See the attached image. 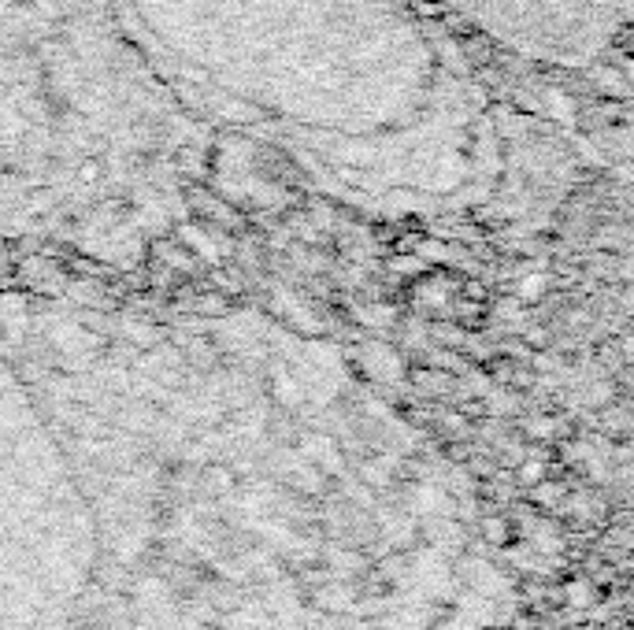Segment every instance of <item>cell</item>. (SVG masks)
<instances>
[{"label": "cell", "instance_id": "6da1fadb", "mask_svg": "<svg viewBox=\"0 0 634 630\" xmlns=\"http://www.w3.org/2000/svg\"><path fill=\"white\" fill-rule=\"evenodd\" d=\"M468 575H471L475 593H482V597H501V593H508V586H512V579L501 575V571L490 564H471Z\"/></svg>", "mask_w": 634, "mask_h": 630}, {"label": "cell", "instance_id": "3957f363", "mask_svg": "<svg viewBox=\"0 0 634 630\" xmlns=\"http://www.w3.org/2000/svg\"><path fill=\"white\" fill-rule=\"evenodd\" d=\"M564 597H568V605H575V608H590L594 605V582L571 579L568 586H564Z\"/></svg>", "mask_w": 634, "mask_h": 630}, {"label": "cell", "instance_id": "277c9868", "mask_svg": "<svg viewBox=\"0 0 634 630\" xmlns=\"http://www.w3.org/2000/svg\"><path fill=\"white\" fill-rule=\"evenodd\" d=\"M482 534H486L490 542H505V538H508V530H505V523H501V519H486Z\"/></svg>", "mask_w": 634, "mask_h": 630}, {"label": "cell", "instance_id": "7a4b0ae2", "mask_svg": "<svg viewBox=\"0 0 634 630\" xmlns=\"http://www.w3.org/2000/svg\"><path fill=\"white\" fill-rule=\"evenodd\" d=\"M316 605L327 608V612H353L356 608V597L349 590V582H330L323 590L316 593Z\"/></svg>", "mask_w": 634, "mask_h": 630}]
</instances>
